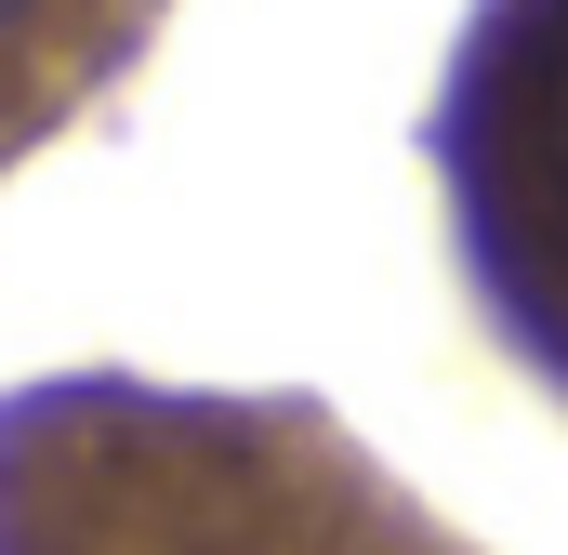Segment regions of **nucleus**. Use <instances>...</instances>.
Instances as JSON below:
<instances>
[{"instance_id": "f257e3e1", "label": "nucleus", "mask_w": 568, "mask_h": 555, "mask_svg": "<svg viewBox=\"0 0 568 555\" xmlns=\"http://www.w3.org/2000/svg\"><path fill=\"white\" fill-rule=\"evenodd\" d=\"M145 0H0V145L40 133L80 80H106V53L133 40Z\"/></svg>"}]
</instances>
